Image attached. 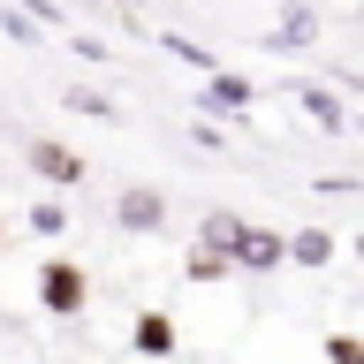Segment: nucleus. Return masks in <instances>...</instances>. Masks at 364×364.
I'll return each instance as SVG.
<instances>
[{
	"label": "nucleus",
	"mask_w": 364,
	"mask_h": 364,
	"mask_svg": "<svg viewBox=\"0 0 364 364\" xmlns=\"http://www.w3.org/2000/svg\"><path fill=\"white\" fill-rule=\"evenodd\" d=\"M38 304L53 318H76L91 304V273L76 266V258H46V266H38Z\"/></svg>",
	"instance_id": "obj_1"
},
{
	"label": "nucleus",
	"mask_w": 364,
	"mask_h": 364,
	"mask_svg": "<svg viewBox=\"0 0 364 364\" xmlns=\"http://www.w3.org/2000/svg\"><path fill=\"white\" fill-rule=\"evenodd\" d=\"M114 220L129 228V235H159V228H167V190H152V182H129V190L114 198Z\"/></svg>",
	"instance_id": "obj_2"
},
{
	"label": "nucleus",
	"mask_w": 364,
	"mask_h": 364,
	"mask_svg": "<svg viewBox=\"0 0 364 364\" xmlns=\"http://www.w3.org/2000/svg\"><path fill=\"white\" fill-rule=\"evenodd\" d=\"M129 349H136L144 364H175V349H182L175 318L159 311V304H152V311H136V326H129Z\"/></svg>",
	"instance_id": "obj_3"
},
{
	"label": "nucleus",
	"mask_w": 364,
	"mask_h": 364,
	"mask_svg": "<svg viewBox=\"0 0 364 364\" xmlns=\"http://www.w3.org/2000/svg\"><path fill=\"white\" fill-rule=\"evenodd\" d=\"M235 266H243V273H273V266H289V235H281V228H243V250H235Z\"/></svg>",
	"instance_id": "obj_4"
},
{
	"label": "nucleus",
	"mask_w": 364,
	"mask_h": 364,
	"mask_svg": "<svg viewBox=\"0 0 364 364\" xmlns=\"http://www.w3.org/2000/svg\"><path fill=\"white\" fill-rule=\"evenodd\" d=\"M31 175L53 182V190H68V182H84V159L68 152V144H53V136H38V144H31Z\"/></svg>",
	"instance_id": "obj_5"
},
{
	"label": "nucleus",
	"mask_w": 364,
	"mask_h": 364,
	"mask_svg": "<svg viewBox=\"0 0 364 364\" xmlns=\"http://www.w3.org/2000/svg\"><path fill=\"white\" fill-rule=\"evenodd\" d=\"M205 107L213 114H243L250 99H258V84H250V76H205V91H198Z\"/></svg>",
	"instance_id": "obj_6"
},
{
	"label": "nucleus",
	"mask_w": 364,
	"mask_h": 364,
	"mask_svg": "<svg viewBox=\"0 0 364 364\" xmlns=\"http://www.w3.org/2000/svg\"><path fill=\"white\" fill-rule=\"evenodd\" d=\"M243 228H250V220H235V213H220V205H213V213L198 220V243L220 250V258H235V250H243Z\"/></svg>",
	"instance_id": "obj_7"
},
{
	"label": "nucleus",
	"mask_w": 364,
	"mask_h": 364,
	"mask_svg": "<svg viewBox=\"0 0 364 364\" xmlns=\"http://www.w3.org/2000/svg\"><path fill=\"white\" fill-rule=\"evenodd\" d=\"M334 228H296L289 235V266H334Z\"/></svg>",
	"instance_id": "obj_8"
},
{
	"label": "nucleus",
	"mask_w": 364,
	"mask_h": 364,
	"mask_svg": "<svg viewBox=\"0 0 364 364\" xmlns=\"http://www.w3.org/2000/svg\"><path fill=\"white\" fill-rule=\"evenodd\" d=\"M296 107H304V114H311V122H318V129H349V107H341V99H334V91H318V84H296Z\"/></svg>",
	"instance_id": "obj_9"
},
{
	"label": "nucleus",
	"mask_w": 364,
	"mask_h": 364,
	"mask_svg": "<svg viewBox=\"0 0 364 364\" xmlns=\"http://www.w3.org/2000/svg\"><path fill=\"white\" fill-rule=\"evenodd\" d=\"M61 107H68V114H91V122H122V107H114L107 91H91V84H68Z\"/></svg>",
	"instance_id": "obj_10"
},
{
	"label": "nucleus",
	"mask_w": 364,
	"mask_h": 364,
	"mask_svg": "<svg viewBox=\"0 0 364 364\" xmlns=\"http://www.w3.org/2000/svg\"><path fill=\"white\" fill-rule=\"evenodd\" d=\"M311 38H318V8H289L273 23V46H311Z\"/></svg>",
	"instance_id": "obj_11"
},
{
	"label": "nucleus",
	"mask_w": 364,
	"mask_h": 364,
	"mask_svg": "<svg viewBox=\"0 0 364 364\" xmlns=\"http://www.w3.org/2000/svg\"><path fill=\"white\" fill-rule=\"evenodd\" d=\"M182 273H190V281H228V273H235V258H220V250H190V258H182Z\"/></svg>",
	"instance_id": "obj_12"
},
{
	"label": "nucleus",
	"mask_w": 364,
	"mask_h": 364,
	"mask_svg": "<svg viewBox=\"0 0 364 364\" xmlns=\"http://www.w3.org/2000/svg\"><path fill=\"white\" fill-rule=\"evenodd\" d=\"M31 228H38V243H46V235H68V205L61 198H38V205H31Z\"/></svg>",
	"instance_id": "obj_13"
},
{
	"label": "nucleus",
	"mask_w": 364,
	"mask_h": 364,
	"mask_svg": "<svg viewBox=\"0 0 364 364\" xmlns=\"http://www.w3.org/2000/svg\"><path fill=\"white\" fill-rule=\"evenodd\" d=\"M318 357H326V364H364V334H326Z\"/></svg>",
	"instance_id": "obj_14"
},
{
	"label": "nucleus",
	"mask_w": 364,
	"mask_h": 364,
	"mask_svg": "<svg viewBox=\"0 0 364 364\" xmlns=\"http://www.w3.org/2000/svg\"><path fill=\"white\" fill-rule=\"evenodd\" d=\"M167 53H175V61H190L198 76H220V61H213L205 46H190V38H167Z\"/></svg>",
	"instance_id": "obj_15"
},
{
	"label": "nucleus",
	"mask_w": 364,
	"mask_h": 364,
	"mask_svg": "<svg viewBox=\"0 0 364 364\" xmlns=\"http://www.w3.org/2000/svg\"><path fill=\"white\" fill-rule=\"evenodd\" d=\"M23 16H38L46 31H61V23H68V16H61V0H23Z\"/></svg>",
	"instance_id": "obj_16"
},
{
	"label": "nucleus",
	"mask_w": 364,
	"mask_h": 364,
	"mask_svg": "<svg viewBox=\"0 0 364 364\" xmlns=\"http://www.w3.org/2000/svg\"><path fill=\"white\" fill-rule=\"evenodd\" d=\"M357 258H364V235H357Z\"/></svg>",
	"instance_id": "obj_17"
},
{
	"label": "nucleus",
	"mask_w": 364,
	"mask_h": 364,
	"mask_svg": "<svg viewBox=\"0 0 364 364\" xmlns=\"http://www.w3.org/2000/svg\"><path fill=\"white\" fill-rule=\"evenodd\" d=\"M0 243H8V228H0Z\"/></svg>",
	"instance_id": "obj_18"
}]
</instances>
